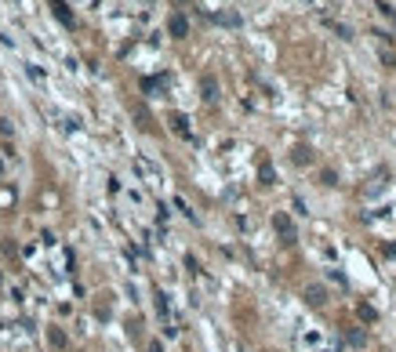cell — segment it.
Listing matches in <instances>:
<instances>
[{
	"label": "cell",
	"mask_w": 396,
	"mask_h": 352,
	"mask_svg": "<svg viewBox=\"0 0 396 352\" xmlns=\"http://www.w3.org/2000/svg\"><path fill=\"white\" fill-rule=\"evenodd\" d=\"M273 225H277V233H280L284 240H295V225H291V218H287V214H277V218H273Z\"/></svg>",
	"instance_id": "1"
},
{
	"label": "cell",
	"mask_w": 396,
	"mask_h": 352,
	"mask_svg": "<svg viewBox=\"0 0 396 352\" xmlns=\"http://www.w3.org/2000/svg\"><path fill=\"white\" fill-rule=\"evenodd\" d=\"M167 29H171V37H186V33H189V22H186V15H171Z\"/></svg>",
	"instance_id": "2"
},
{
	"label": "cell",
	"mask_w": 396,
	"mask_h": 352,
	"mask_svg": "<svg viewBox=\"0 0 396 352\" xmlns=\"http://www.w3.org/2000/svg\"><path fill=\"white\" fill-rule=\"evenodd\" d=\"M306 298H309V305H313V309H320V305H324V301H327V290H324V287H320V283H313V287L306 290Z\"/></svg>",
	"instance_id": "3"
},
{
	"label": "cell",
	"mask_w": 396,
	"mask_h": 352,
	"mask_svg": "<svg viewBox=\"0 0 396 352\" xmlns=\"http://www.w3.org/2000/svg\"><path fill=\"white\" fill-rule=\"evenodd\" d=\"M327 26L334 29V33H338L342 40H353V29H349V26H342V22H334V19H327Z\"/></svg>",
	"instance_id": "4"
},
{
	"label": "cell",
	"mask_w": 396,
	"mask_h": 352,
	"mask_svg": "<svg viewBox=\"0 0 396 352\" xmlns=\"http://www.w3.org/2000/svg\"><path fill=\"white\" fill-rule=\"evenodd\" d=\"M51 4H55V15H58V19H62L66 26H73V15L66 11V4H62V0H51Z\"/></svg>",
	"instance_id": "5"
},
{
	"label": "cell",
	"mask_w": 396,
	"mask_h": 352,
	"mask_svg": "<svg viewBox=\"0 0 396 352\" xmlns=\"http://www.w3.org/2000/svg\"><path fill=\"white\" fill-rule=\"evenodd\" d=\"M204 98H207V102L218 98V87H215V80H211V76H204Z\"/></svg>",
	"instance_id": "6"
},
{
	"label": "cell",
	"mask_w": 396,
	"mask_h": 352,
	"mask_svg": "<svg viewBox=\"0 0 396 352\" xmlns=\"http://www.w3.org/2000/svg\"><path fill=\"white\" fill-rule=\"evenodd\" d=\"M295 160H298V163H309V160H313V152H309V149H298V152H295Z\"/></svg>",
	"instance_id": "7"
},
{
	"label": "cell",
	"mask_w": 396,
	"mask_h": 352,
	"mask_svg": "<svg viewBox=\"0 0 396 352\" xmlns=\"http://www.w3.org/2000/svg\"><path fill=\"white\" fill-rule=\"evenodd\" d=\"M171 124H175V131H182V134H186V131H189V127H186V116H175V120H171Z\"/></svg>",
	"instance_id": "8"
}]
</instances>
